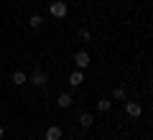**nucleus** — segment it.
<instances>
[{"label": "nucleus", "mask_w": 153, "mask_h": 140, "mask_svg": "<svg viewBox=\"0 0 153 140\" xmlns=\"http://www.w3.org/2000/svg\"><path fill=\"white\" fill-rule=\"evenodd\" d=\"M28 23H31V28H41L44 18H41V16H31V21H28Z\"/></svg>", "instance_id": "nucleus-12"}, {"label": "nucleus", "mask_w": 153, "mask_h": 140, "mask_svg": "<svg viewBox=\"0 0 153 140\" xmlns=\"http://www.w3.org/2000/svg\"><path fill=\"white\" fill-rule=\"evenodd\" d=\"M82 81H84V74H82V69H76V71H71V74H69V84H71V87H79Z\"/></svg>", "instance_id": "nucleus-6"}, {"label": "nucleus", "mask_w": 153, "mask_h": 140, "mask_svg": "<svg viewBox=\"0 0 153 140\" xmlns=\"http://www.w3.org/2000/svg\"><path fill=\"white\" fill-rule=\"evenodd\" d=\"M46 81H49V79H46L44 71H33V76H31V84H33V87L41 89V87H46Z\"/></svg>", "instance_id": "nucleus-3"}, {"label": "nucleus", "mask_w": 153, "mask_h": 140, "mask_svg": "<svg viewBox=\"0 0 153 140\" xmlns=\"http://www.w3.org/2000/svg\"><path fill=\"white\" fill-rule=\"evenodd\" d=\"M110 107H112L110 99H100V102H97V110H100V112H110Z\"/></svg>", "instance_id": "nucleus-11"}, {"label": "nucleus", "mask_w": 153, "mask_h": 140, "mask_svg": "<svg viewBox=\"0 0 153 140\" xmlns=\"http://www.w3.org/2000/svg\"><path fill=\"white\" fill-rule=\"evenodd\" d=\"M79 125H82V127H92V125H94V115L82 112V115H79Z\"/></svg>", "instance_id": "nucleus-8"}, {"label": "nucleus", "mask_w": 153, "mask_h": 140, "mask_svg": "<svg viewBox=\"0 0 153 140\" xmlns=\"http://www.w3.org/2000/svg\"><path fill=\"white\" fill-rule=\"evenodd\" d=\"M125 112L130 115V117H140V112H143V107L138 102H125Z\"/></svg>", "instance_id": "nucleus-4"}, {"label": "nucleus", "mask_w": 153, "mask_h": 140, "mask_svg": "<svg viewBox=\"0 0 153 140\" xmlns=\"http://www.w3.org/2000/svg\"><path fill=\"white\" fill-rule=\"evenodd\" d=\"M49 13H51L54 18H64L66 13H69V8H66V3H64V0H54V3L49 5Z\"/></svg>", "instance_id": "nucleus-1"}, {"label": "nucleus", "mask_w": 153, "mask_h": 140, "mask_svg": "<svg viewBox=\"0 0 153 140\" xmlns=\"http://www.w3.org/2000/svg\"><path fill=\"white\" fill-rule=\"evenodd\" d=\"M61 135H64V133H61L59 125H51V127L46 130V140H61Z\"/></svg>", "instance_id": "nucleus-5"}, {"label": "nucleus", "mask_w": 153, "mask_h": 140, "mask_svg": "<svg viewBox=\"0 0 153 140\" xmlns=\"http://www.w3.org/2000/svg\"><path fill=\"white\" fill-rule=\"evenodd\" d=\"M13 81H16V87H21V84H26V81H28V76L23 74V71H16V74H13Z\"/></svg>", "instance_id": "nucleus-9"}, {"label": "nucleus", "mask_w": 153, "mask_h": 140, "mask_svg": "<svg viewBox=\"0 0 153 140\" xmlns=\"http://www.w3.org/2000/svg\"><path fill=\"white\" fill-rule=\"evenodd\" d=\"M71 102H74V99H71V94H66V92H64V94H59V99H56V104H59L61 110H69Z\"/></svg>", "instance_id": "nucleus-7"}, {"label": "nucleus", "mask_w": 153, "mask_h": 140, "mask_svg": "<svg viewBox=\"0 0 153 140\" xmlns=\"http://www.w3.org/2000/svg\"><path fill=\"white\" fill-rule=\"evenodd\" d=\"M74 64H76V69H87L89 66V54L87 51H76L74 54Z\"/></svg>", "instance_id": "nucleus-2"}, {"label": "nucleus", "mask_w": 153, "mask_h": 140, "mask_svg": "<svg viewBox=\"0 0 153 140\" xmlns=\"http://www.w3.org/2000/svg\"><path fill=\"white\" fill-rule=\"evenodd\" d=\"M112 97H115V99H120V102H125V97H128V94H125V87H115Z\"/></svg>", "instance_id": "nucleus-10"}, {"label": "nucleus", "mask_w": 153, "mask_h": 140, "mask_svg": "<svg viewBox=\"0 0 153 140\" xmlns=\"http://www.w3.org/2000/svg\"><path fill=\"white\" fill-rule=\"evenodd\" d=\"M79 38H82V41H89V38H92V33H89L87 28H82V31H79Z\"/></svg>", "instance_id": "nucleus-13"}, {"label": "nucleus", "mask_w": 153, "mask_h": 140, "mask_svg": "<svg viewBox=\"0 0 153 140\" xmlns=\"http://www.w3.org/2000/svg\"><path fill=\"white\" fill-rule=\"evenodd\" d=\"M3 135H5V127H3V125H0V138H3Z\"/></svg>", "instance_id": "nucleus-14"}]
</instances>
